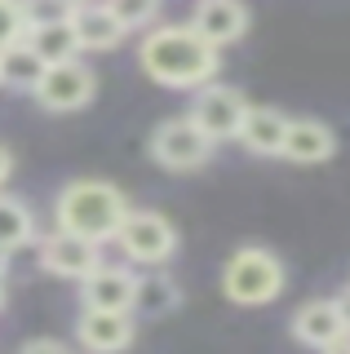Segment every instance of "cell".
I'll return each mask as SVG.
<instances>
[{"mask_svg":"<svg viewBox=\"0 0 350 354\" xmlns=\"http://www.w3.org/2000/svg\"><path fill=\"white\" fill-rule=\"evenodd\" d=\"M93 88H98V80L80 58L58 62V66H49L45 80L36 84V102L45 111H80V106L93 102Z\"/></svg>","mask_w":350,"mask_h":354,"instance_id":"cell-7","label":"cell"},{"mask_svg":"<svg viewBox=\"0 0 350 354\" xmlns=\"http://www.w3.org/2000/svg\"><path fill=\"white\" fill-rule=\"evenodd\" d=\"M27 44L40 53V62L45 66H58V62H75L80 58V40H75V31H71V22H53V27H36V31H27Z\"/></svg>","mask_w":350,"mask_h":354,"instance_id":"cell-18","label":"cell"},{"mask_svg":"<svg viewBox=\"0 0 350 354\" xmlns=\"http://www.w3.org/2000/svg\"><path fill=\"white\" fill-rule=\"evenodd\" d=\"M222 288L235 306H266L284 292V261L266 248H239L222 270Z\"/></svg>","mask_w":350,"mask_h":354,"instance_id":"cell-3","label":"cell"},{"mask_svg":"<svg viewBox=\"0 0 350 354\" xmlns=\"http://www.w3.org/2000/svg\"><path fill=\"white\" fill-rule=\"evenodd\" d=\"M36 239V217H31V208L23 199L5 195L0 191V248H23V243Z\"/></svg>","mask_w":350,"mask_h":354,"instance_id":"cell-19","label":"cell"},{"mask_svg":"<svg viewBox=\"0 0 350 354\" xmlns=\"http://www.w3.org/2000/svg\"><path fill=\"white\" fill-rule=\"evenodd\" d=\"M40 266H45L49 274H58V279L80 283L102 266V257H98V243L80 239V235H67V230H53V235L40 239Z\"/></svg>","mask_w":350,"mask_h":354,"instance_id":"cell-8","label":"cell"},{"mask_svg":"<svg viewBox=\"0 0 350 354\" xmlns=\"http://www.w3.org/2000/svg\"><path fill=\"white\" fill-rule=\"evenodd\" d=\"M45 71H49V66L40 62V53L31 49L27 40L0 49V84L14 88V93H36V84L45 80Z\"/></svg>","mask_w":350,"mask_h":354,"instance_id":"cell-16","label":"cell"},{"mask_svg":"<svg viewBox=\"0 0 350 354\" xmlns=\"http://www.w3.org/2000/svg\"><path fill=\"white\" fill-rule=\"evenodd\" d=\"M133 292H138V274L125 266H98L89 279H80V301L84 310H129L133 315Z\"/></svg>","mask_w":350,"mask_h":354,"instance_id":"cell-10","label":"cell"},{"mask_svg":"<svg viewBox=\"0 0 350 354\" xmlns=\"http://www.w3.org/2000/svg\"><path fill=\"white\" fill-rule=\"evenodd\" d=\"M346 319L337 310V297H320V301H306L297 315H293V337L311 350H328L333 341L346 337Z\"/></svg>","mask_w":350,"mask_h":354,"instance_id":"cell-11","label":"cell"},{"mask_svg":"<svg viewBox=\"0 0 350 354\" xmlns=\"http://www.w3.org/2000/svg\"><path fill=\"white\" fill-rule=\"evenodd\" d=\"M9 261H14V252H9V248H0V279L9 274Z\"/></svg>","mask_w":350,"mask_h":354,"instance_id":"cell-27","label":"cell"},{"mask_svg":"<svg viewBox=\"0 0 350 354\" xmlns=\"http://www.w3.org/2000/svg\"><path fill=\"white\" fill-rule=\"evenodd\" d=\"M71 31H75V40H80V49H93V53L116 49V44L129 36L125 22H120L111 9H107V0L75 5V14H71Z\"/></svg>","mask_w":350,"mask_h":354,"instance_id":"cell-13","label":"cell"},{"mask_svg":"<svg viewBox=\"0 0 350 354\" xmlns=\"http://www.w3.org/2000/svg\"><path fill=\"white\" fill-rule=\"evenodd\" d=\"M71 14H75L71 0H23L27 31H36V27H53V22H71Z\"/></svg>","mask_w":350,"mask_h":354,"instance_id":"cell-20","label":"cell"},{"mask_svg":"<svg viewBox=\"0 0 350 354\" xmlns=\"http://www.w3.org/2000/svg\"><path fill=\"white\" fill-rule=\"evenodd\" d=\"M9 173H14V155H9L5 147H0V191H5V182H9Z\"/></svg>","mask_w":350,"mask_h":354,"instance_id":"cell-24","label":"cell"},{"mask_svg":"<svg viewBox=\"0 0 350 354\" xmlns=\"http://www.w3.org/2000/svg\"><path fill=\"white\" fill-rule=\"evenodd\" d=\"M0 301H5V292H0Z\"/></svg>","mask_w":350,"mask_h":354,"instance_id":"cell-29","label":"cell"},{"mask_svg":"<svg viewBox=\"0 0 350 354\" xmlns=\"http://www.w3.org/2000/svg\"><path fill=\"white\" fill-rule=\"evenodd\" d=\"M71 5H89V0H71Z\"/></svg>","mask_w":350,"mask_h":354,"instance_id":"cell-28","label":"cell"},{"mask_svg":"<svg viewBox=\"0 0 350 354\" xmlns=\"http://www.w3.org/2000/svg\"><path fill=\"white\" fill-rule=\"evenodd\" d=\"M324 354H350V332H346V337H342V341H333V346H328Z\"/></svg>","mask_w":350,"mask_h":354,"instance_id":"cell-25","label":"cell"},{"mask_svg":"<svg viewBox=\"0 0 350 354\" xmlns=\"http://www.w3.org/2000/svg\"><path fill=\"white\" fill-rule=\"evenodd\" d=\"M284 138H288V115L275 106H248V120L239 129V142H244L253 155H279Z\"/></svg>","mask_w":350,"mask_h":354,"instance_id":"cell-15","label":"cell"},{"mask_svg":"<svg viewBox=\"0 0 350 354\" xmlns=\"http://www.w3.org/2000/svg\"><path fill=\"white\" fill-rule=\"evenodd\" d=\"M213 147L217 142L195 124L191 115H178V120H164V124L151 133V160L169 173H195L213 160Z\"/></svg>","mask_w":350,"mask_h":354,"instance_id":"cell-4","label":"cell"},{"mask_svg":"<svg viewBox=\"0 0 350 354\" xmlns=\"http://www.w3.org/2000/svg\"><path fill=\"white\" fill-rule=\"evenodd\" d=\"M182 306V292L169 274H138V292H133V315L142 319H164L169 310Z\"/></svg>","mask_w":350,"mask_h":354,"instance_id":"cell-17","label":"cell"},{"mask_svg":"<svg viewBox=\"0 0 350 354\" xmlns=\"http://www.w3.org/2000/svg\"><path fill=\"white\" fill-rule=\"evenodd\" d=\"M18 354H71V350L62 346V341H53V337H36V341H27Z\"/></svg>","mask_w":350,"mask_h":354,"instance_id":"cell-23","label":"cell"},{"mask_svg":"<svg viewBox=\"0 0 350 354\" xmlns=\"http://www.w3.org/2000/svg\"><path fill=\"white\" fill-rule=\"evenodd\" d=\"M187 115L209 133L213 142H226V138H239V129H244V120H248V102H244L239 88L213 80V84L195 88V102H191Z\"/></svg>","mask_w":350,"mask_h":354,"instance_id":"cell-6","label":"cell"},{"mask_svg":"<svg viewBox=\"0 0 350 354\" xmlns=\"http://www.w3.org/2000/svg\"><path fill=\"white\" fill-rule=\"evenodd\" d=\"M125 217H129L125 191L111 186V182H93V177L62 186L58 204H53V221H58V230L80 235V239H89V243L116 239L120 226H125Z\"/></svg>","mask_w":350,"mask_h":354,"instance_id":"cell-2","label":"cell"},{"mask_svg":"<svg viewBox=\"0 0 350 354\" xmlns=\"http://www.w3.org/2000/svg\"><path fill=\"white\" fill-rule=\"evenodd\" d=\"M337 151V138L324 120H288V138H284V160L293 164H324L333 160Z\"/></svg>","mask_w":350,"mask_h":354,"instance_id":"cell-14","label":"cell"},{"mask_svg":"<svg viewBox=\"0 0 350 354\" xmlns=\"http://www.w3.org/2000/svg\"><path fill=\"white\" fill-rule=\"evenodd\" d=\"M337 310H342V319H346V328H350V288L337 297Z\"/></svg>","mask_w":350,"mask_h":354,"instance_id":"cell-26","label":"cell"},{"mask_svg":"<svg viewBox=\"0 0 350 354\" xmlns=\"http://www.w3.org/2000/svg\"><path fill=\"white\" fill-rule=\"evenodd\" d=\"M27 40V18H23V0H0V49Z\"/></svg>","mask_w":350,"mask_h":354,"instance_id":"cell-22","label":"cell"},{"mask_svg":"<svg viewBox=\"0 0 350 354\" xmlns=\"http://www.w3.org/2000/svg\"><path fill=\"white\" fill-rule=\"evenodd\" d=\"M107 9L125 22V31H142V27H151L160 14V0H107Z\"/></svg>","mask_w":350,"mask_h":354,"instance_id":"cell-21","label":"cell"},{"mask_svg":"<svg viewBox=\"0 0 350 354\" xmlns=\"http://www.w3.org/2000/svg\"><path fill=\"white\" fill-rule=\"evenodd\" d=\"M191 27L200 31L213 49H222V44H235L248 31V9H244V0H200Z\"/></svg>","mask_w":350,"mask_h":354,"instance_id":"cell-12","label":"cell"},{"mask_svg":"<svg viewBox=\"0 0 350 354\" xmlns=\"http://www.w3.org/2000/svg\"><path fill=\"white\" fill-rule=\"evenodd\" d=\"M138 62L156 84L204 88V84H213L217 66H222V49H213L191 22L187 27H156L151 36H142Z\"/></svg>","mask_w":350,"mask_h":354,"instance_id":"cell-1","label":"cell"},{"mask_svg":"<svg viewBox=\"0 0 350 354\" xmlns=\"http://www.w3.org/2000/svg\"><path fill=\"white\" fill-rule=\"evenodd\" d=\"M120 252H125L129 261L138 266H160L173 257V248H178V230H173V221L164 213H151V208H129L125 226H120Z\"/></svg>","mask_w":350,"mask_h":354,"instance_id":"cell-5","label":"cell"},{"mask_svg":"<svg viewBox=\"0 0 350 354\" xmlns=\"http://www.w3.org/2000/svg\"><path fill=\"white\" fill-rule=\"evenodd\" d=\"M75 337L89 354H120L133 346V315L129 310H84L75 319Z\"/></svg>","mask_w":350,"mask_h":354,"instance_id":"cell-9","label":"cell"}]
</instances>
